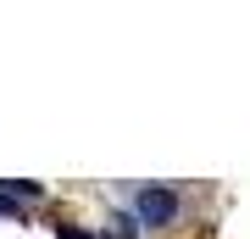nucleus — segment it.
<instances>
[{
  "instance_id": "f03ea898",
  "label": "nucleus",
  "mask_w": 250,
  "mask_h": 239,
  "mask_svg": "<svg viewBox=\"0 0 250 239\" xmlns=\"http://www.w3.org/2000/svg\"><path fill=\"white\" fill-rule=\"evenodd\" d=\"M0 189H6V195H22V200H34V195H39V184H28V178H6Z\"/></svg>"
},
{
  "instance_id": "7ed1b4c3",
  "label": "nucleus",
  "mask_w": 250,
  "mask_h": 239,
  "mask_svg": "<svg viewBox=\"0 0 250 239\" xmlns=\"http://www.w3.org/2000/svg\"><path fill=\"white\" fill-rule=\"evenodd\" d=\"M62 239H83V234H78V228H62Z\"/></svg>"
},
{
  "instance_id": "20e7f679",
  "label": "nucleus",
  "mask_w": 250,
  "mask_h": 239,
  "mask_svg": "<svg viewBox=\"0 0 250 239\" xmlns=\"http://www.w3.org/2000/svg\"><path fill=\"white\" fill-rule=\"evenodd\" d=\"M0 212H11V200H6V195H0Z\"/></svg>"
},
{
  "instance_id": "f257e3e1",
  "label": "nucleus",
  "mask_w": 250,
  "mask_h": 239,
  "mask_svg": "<svg viewBox=\"0 0 250 239\" xmlns=\"http://www.w3.org/2000/svg\"><path fill=\"white\" fill-rule=\"evenodd\" d=\"M172 212H178L172 189H145V195H139V217L145 222H172Z\"/></svg>"
}]
</instances>
